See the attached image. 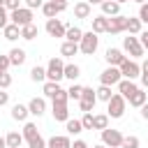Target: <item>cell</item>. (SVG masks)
Here are the masks:
<instances>
[{
  "label": "cell",
  "instance_id": "obj_1",
  "mask_svg": "<svg viewBox=\"0 0 148 148\" xmlns=\"http://www.w3.org/2000/svg\"><path fill=\"white\" fill-rule=\"evenodd\" d=\"M125 106H127V99H125L120 92H113V97L106 102V113H109V118H123Z\"/></svg>",
  "mask_w": 148,
  "mask_h": 148
},
{
  "label": "cell",
  "instance_id": "obj_2",
  "mask_svg": "<svg viewBox=\"0 0 148 148\" xmlns=\"http://www.w3.org/2000/svg\"><path fill=\"white\" fill-rule=\"evenodd\" d=\"M97 46H99V37H97V32H83V37H81V42H79V51L83 53V56H92L95 51H97Z\"/></svg>",
  "mask_w": 148,
  "mask_h": 148
},
{
  "label": "cell",
  "instance_id": "obj_3",
  "mask_svg": "<svg viewBox=\"0 0 148 148\" xmlns=\"http://www.w3.org/2000/svg\"><path fill=\"white\" fill-rule=\"evenodd\" d=\"M46 79L49 81H60L65 79V62L62 58H51L46 65Z\"/></svg>",
  "mask_w": 148,
  "mask_h": 148
},
{
  "label": "cell",
  "instance_id": "obj_4",
  "mask_svg": "<svg viewBox=\"0 0 148 148\" xmlns=\"http://www.w3.org/2000/svg\"><path fill=\"white\" fill-rule=\"evenodd\" d=\"M123 132L120 130H102V143L106 146V148H120L123 146Z\"/></svg>",
  "mask_w": 148,
  "mask_h": 148
},
{
  "label": "cell",
  "instance_id": "obj_5",
  "mask_svg": "<svg viewBox=\"0 0 148 148\" xmlns=\"http://www.w3.org/2000/svg\"><path fill=\"white\" fill-rule=\"evenodd\" d=\"M9 21L23 28V25H28V23H32V9H30V7H18V9H14V12H9Z\"/></svg>",
  "mask_w": 148,
  "mask_h": 148
},
{
  "label": "cell",
  "instance_id": "obj_6",
  "mask_svg": "<svg viewBox=\"0 0 148 148\" xmlns=\"http://www.w3.org/2000/svg\"><path fill=\"white\" fill-rule=\"evenodd\" d=\"M123 49H125L132 58H141V56H143V51H146V49L141 46V42H139V37H136V35L125 37V39H123Z\"/></svg>",
  "mask_w": 148,
  "mask_h": 148
},
{
  "label": "cell",
  "instance_id": "obj_7",
  "mask_svg": "<svg viewBox=\"0 0 148 148\" xmlns=\"http://www.w3.org/2000/svg\"><path fill=\"white\" fill-rule=\"evenodd\" d=\"M120 79H123L120 67H113V65H109V67L99 74V83H102V86H118Z\"/></svg>",
  "mask_w": 148,
  "mask_h": 148
},
{
  "label": "cell",
  "instance_id": "obj_8",
  "mask_svg": "<svg viewBox=\"0 0 148 148\" xmlns=\"http://www.w3.org/2000/svg\"><path fill=\"white\" fill-rule=\"evenodd\" d=\"M65 9H67V0H49L42 5V12L46 18H56V14H60Z\"/></svg>",
  "mask_w": 148,
  "mask_h": 148
},
{
  "label": "cell",
  "instance_id": "obj_9",
  "mask_svg": "<svg viewBox=\"0 0 148 148\" xmlns=\"http://www.w3.org/2000/svg\"><path fill=\"white\" fill-rule=\"evenodd\" d=\"M95 102H97V92H95L92 88H83V92H81V99H79V106H81V111H83V113H90V111L95 109Z\"/></svg>",
  "mask_w": 148,
  "mask_h": 148
},
{
  "label": "cell",
  "instance_id": "obj_10",
  "mask_svg": "<svg viewBox=\"0 0 148 148\" xmlns=\"http://www.w3.org/2000/svg\"><path fill=\"white\" fill-rule=\"evenodd\" d=\"M120 74H123V79H139L141 76V65L139 62H134V60H123V65H120Z\"/></svg>",
  "mask_w": 148,
  "mask_h": 148
},
{
  "label": "cell",
  "instance_id": "obj_11",
  "mask_svg": "<svg viewBox=\"0 0 148 148\" xmlns=\"http://www.w3.org/2000/svg\"><path fill=\"white\" fill-rule=\"evenodd\" d=\"M127 30V16H123V14H116V16H111L109 18V35H120V32H125Z\"/></svg>",
  "mask_w": 148,
  "mask_h": 148
},
{
  "label": "cell",
  "instance_id": "obj_12",
  "mask_svg": "<svg viewBox=\"0 0 148 148\" xmlns=\"http://www.w3.org/2000/svg\"><path fill=\"white\" fill-rule=\"evenodd\" d=\"M46 32H49L51 37H65L67 28H65V23L58 21V18H46Z\"/></svg>",
  "mask_w": 148,
  "mask_h": 148
},
{
  "label": "cell",
  "instance_id": "obj_13",
  "mask_svg": "<svg viewBox=\"0 0 148 148\" xmlns=\"http://www.w3.org/2000/svg\"><path fill=\"white\" fill-rule=\"evenodd\" d=\"M136 88H139V86H136L132 79H120V81H118V92H120L125 99H130V97L136 92Z\"/></svg>",
  "mask_w": 148,
  "mask_h": 148
},
{
  "label": "cell",
  "instance_id": "obj_14",
  "mask_svg": "<svg viewBox=\"0 0 148 148\" xmlns=\"http://www.w3.org/2000/svg\"><path fill=\"white\" fill-rule=\"evenodd\" d=\"M28 109H30V113L37 116V118L44 116V113H46V99H44V97H32V99L28 102Z\"/></svg>",
  "mask_w": 148,
  "mask_h": 148
},
{
  "label": "cell",
  "instance_id": "obj_15",
  "mask_svg": "<svg viewBox=\"0 0 148 148\" xmlns=\"http://www.w3.org/2000/svg\"><path fill=\"white\" fill-rule=\"evenodd\" d=\"M104 58H106V62H109V65H113V67H120V65H123V60H125V56H123V51H120V49H106Z\"/></svg>",
  "mask_w": 148,
  "mask_h": 148
},
{
  "label": "cell",
  "instance_id": "obj_16",
  "mask_svg": "<svg viewBox=\"0 0 148 148\" xmlns=\"http://www.w3.org/2000/svg\"><path fill=\"white\" fill-rule=\"evenodd\" d=\"M46 146H49V148H72V141H69V136H65V134H56V136H51V139L46 141Z\"/></svg>",
  "mask_w": 148,
  "mask_h": 148
},
{
  "label": "cell",
  "instance_id": "obj_17",
  "mask_svg": "<svg viewBox=\"0 0 148 148\" xmlns=\"http://www.w3.org/2000/svg\"><path fill=\"white\" fill-rule=\"evenodd\" d=\"M51 113H53V118H56V120H62V123H67V120H69L67 104H58V102H53V106H51Z\"/></svg>",
  "mask_w": 148,
  "mask_h": 148
},
{
  "label": "cell",
  "instance_id": "obj_18",
  "mask_svg": "<svg viewBox=\"0 0 148 148\" xmlns=\"http://www.w3.org/2000/svg\"><path fill=\"white\" fill-rule=\"evenodd\" d=\"M109 30V16L99 14V16H92V32H106Z\"/></svg>",
  "mask_w": 148,
  "mask_h": 148
},
{
  "label": "cell",
  "instance_id": "obj_19",
  "mask_svg": "<svg viewBox=\"0 0 148 148\" xmlns=\"http://www.w3.org/2000/svg\"><path fill=\"white\" fill-rule=\"evenodd\" d=\"M102 14H104V16H116V14H120V2H116V0H104V2H102Z\"/></svg>",
  "mask_w": 148,
  "mask_h": 148
},
{
  "label": "cell",
  "instance_id": "obj_20",
  "mask_svg": "<svg viewBox=\"0 0 148 148\" xmlns=\"http://www.w3.org/2000/svg\"><path fill=\"white\" fill-rule=\"evenodd\" d=\"M127 102H130V106H136V109H141V106L148 102V95L143 92V88H136V92H134V95H132Z\"/></svg>",
  "mask_w": 148,
  "mask_h": 148
},
{
  "label": "cell",
  "instance_id": "obj_21",
  "mask_svg": "<svg viewBox=\"0 0 148 148\" xmlns=\"http://www.w3.org/2000/svg\"><path fill=\"white\" fill-rule=\"evenodd\" d=\"M90 12H92L90 9V2H86V0L74 5V16L76 18H90Z\"/></svg>",
  "mask_w": 148,
  "mask_h": 148
},
{
  "label": "cell",
  "instance_id": "obj_22",
  "mask_svg": "<svg viewBox=\"0 0 148 148\" xmlns=\"http://www.w3.org/2000/svg\"><path fill=\"white\" fill-rule=\"evenodd\" d=\"M79 53V44L76 42H62V46H60V56H65V58H72V56H76Z\"/></svg>",
  "mask_w": 148,
  "mask_h": 148
},
{
  "label": "cell",
  "instance_id": "obj_23",
  "mask_svg": "<svg viewBox=\"0 0 148 148\" xmlns=\"http://www.w3.org/2000/svg\"><path fill=\"white\" fill-rule=\"evenodd\" d=\"M25 58H28V56H25L23 49H12V51H9V60H12L14 67H21V65L25 62Z\"/></svg>",
  "mask_w": 148,
  "mask_h": 148
},
{
  "label": "cell",
  "instance_id": "obj_24",
  "mask_svg": "<svg viewBox=\"0 0 148 148\" xmlns=\"http://www.w3.org/2000/svg\"><path fill=\"white\" fill-rule=\"evenodd\" d=\"M81 37H83V30H81L79 25H69L67 32H65V39H67V42H76V44H79Z\"/></svg>",
  "mask_w": 148,
  "mask_h": 148
},
{
  "label": "cell",
  "instance_id": "obj_25",
  "mask_svg": "<svg viewBox=\"0 0 148 148\" xmlns=\"http://www.w3.org/2000/svg\"><path fill=\"white\" fill-rule=\"evenodd\" d=\"M5 39H9V42H14V39H18L21 37V25H16V23H9L5 30Z\"/></svg>",
  "mask_w": 148,
  "mask_h": 148
},
{
  "label": "cell",
  "instance_id": "obj_26",
  "mask_svg": "<svg viewBox=\"0 0 148 148\" xmlns=\"http://www.w3.org/2000/svg\"><path fill=\"white\" fill-rule=\"evenodd\" d=\"M37 35H39V28H37L35 23H28V25H23V28H21V37H23V39H28V42H30V39H35Z\"/></svg>",
  "mask_w": 148,
  "mask_h": 148
},
{
  "label": "cell",
  "instance_id": "obj_27",
  "mask_svg": "<svg viewBox=\"0 0 148 148\" xmlns=\"http://www.w3.org/2000/svg\"><path fill=\"white\" fill-rule=\"evenodd\" d=\"M28 113H30V109L23 106V104H14V106H12V118H14V120H25Z\"/></svg>",
  "mask_w": 148,
  "mask_h": 148
},
{
  "label": "cell",
  "instance_id": "obj_28",
  "mask_svg": "<svg viewBox=\"0 0 148 148\" xmlns=\"http://www.w3.org/2000/svg\"><path fill=\"white\" fill-rule=\"evenodd\" d=\"M109 127V113H97L92 118V130H106Z\"/></svg>",
  "mask_w": 148,
  "mask_h": 148
},
{
  "label": "cell",
  "instance_id": "obj_29",
  "mask_svg": "<svg viewBox=\"0 0 148 148\" xmlns=\"http://www.w3.org/2000/svg\"><path fill=\"white\" fill-rule=\"evenodd\" d=\"M5 139H7V148H21V143H23V134H18V132H9Z\"/></svg>",
  "mask_w": 148,
  "mask_h": 148
},
{
  "label": "cell",
  "instance_id": "obj_30",
  "mask_svg": "<svg viewBox=\"0 0 148 148\" xmlns=\"http://www.w3.org/2000/svg\"><path fill=\"white\" fill-rule=\"evenodd\" d=\"M79 76H81V67H79V65H74V62H72V65H65V79L76 81Z\"/></svg>",
  "mask_w": 148,
  "mask_h": 148
},
{
  "label": "cell",
  "instance_id": "obj_31",
  "mask_svg": "<svg viewBox=\"0 0 148 148\" xmlns=\"http://www.w3.org/2000/svg\"><path fill=\"white\" fill-rule=\"evenodd\" d=\"M65 127H67V134H81V132H83V123L76 120V118H74V120L69 118V120L65 123Z\"/></svg>",
  "mask_w": 148,
  "mask_h": 148
},
{
  "label": "cell",
  "instance_id": "obj_32",
  "mask_svg": "<svg viewBox=\"0 0 148 148\" xmlns=\"http://www.w3.org/2000/svg\"><path fill=\"white\" fill-rule=\"evenodd\" d=\"M127 32H130V35H139V32H141V18L127 16Z\"/></svg>",
  "mask_w": 148,
  "mask_h": 148
},
{
  "label": "cell",
  "instance_id": "obj_33",
  "mask_svg": "<svg viewBox=\"0 0 148 148\" xmlns=\"http://www.w3.org/2000/svg\"><path fill=\"white\" fill-rule=\"evenodd\" d=\"M30 79L37 83V81H46V69L44 67H39V65H35L32 69H30Z\"/></svg>",
  "mask_w": 148,
  "mask_h": 148
},
{
  "label": "cell",
  "instance_id": "obj_34",
  "mask_svg": "<svg viewBox=\"0 0 148 148\" xmlns=\"http://www.w3.org/2000/svg\"><path fill=\"white\" fill-rule=\"evenodd\" d=\"M95 92H97V99H102V102H109V99L113 97V92H111V86H102V83H99V88H97Z\"/></svg>",
  "mask_w": 148,
  "mask_h": 148
},
{
  "label": "cell",
  "instance_id": "obj_35",
  "mask_svg": "<svg viewBox=\"0 0 148 148\" xmlns=\"http://www.w3.org/2000/svg\"><path fill=\"white\" fill-rule=\"evenodd\" d=\"M60 90V86H58V81H44V95L46 97H51L53 99V95Z\"/></svg>",
  "mask_w": 148,
  "mask_h": 148
},
{
  "label": "cell",
  "instance_id": "obj_36",
  "mask_svg": "<svg viewBox=\"0 0 148 148\" xmlns=\"http://www.w3.org/2000/svg\"><path fill=\"white\" fill-rule=\"evenodd\" d=\"M21 134H23V139L28 141V139H32V136H35V134H39V132H37V125H35V123H25Z\"/></svg>",
  "mask_w": 148,
  "mask_h": 148
},
{
  "label": "cell",
  "instance_id": "obj_37",
  "mask_svg": "<svg viewBox=\"0 0 148 148\" xmlns=\"http://www.w3.org/2000/svg\"><path fill=\"white\" fill-rule=\"evenodd\" d=\"M81 92H83V86H79V83H72V86L67 88L69 99H81Z\"/></svg>",
  "mask_w": 148,
  "mask_h": 148
},
{
  "label": "cell",
  "instance_id": "obj_38",
  "mask_svg": "<svg viewBox=\"0 0 148 148\" xmlns=\"http://www.w3.org/2000/svg\"><path fill=\"white\" fill-rule=\"evenodd\" d=\"M139 136H134V134H127L125 139H123V146L120 148H139Z\"/></svg>",
  "mask_w": 148,
  "mask_h": 148
},
{
  "label": "cell",
  "instance_id": "obj_39",
  "mask_svg": "<svg viewBox=\"0 0 148 148\" xmlns=\"http://www.w3.org/2000/svg\"><path fill=\"white\" fill-rule=\"evenodd\" d=\"M28 148H46V141L42 134H35L32 139H28Z\"/></svg>",
  "mask_w": 148,
  "mask_h": 148
},
{
  "label": "cell",
  "instance_id": "obj_40",
  "mask_svg": "<svg viewBox=\"0 0 148 148\" xmlns=\"http://www.w3.org/2000/svg\"><path fill=\"white\" fill-rule=\"evenodd\" d=\"M67 99H69V95H67L65 88H60V90L53 95V102H58V104H67Z\"/></svg>",
  "mask_w": 148,
  "mask_h": 148
},
{
  "label": "cell",
  "instance_id": "obj_41",
  "mask_svg": "<svg viewBox=\"0 0 148 148\" xmlns=\"http://www.w3.org/2000/svg\"><path fill=\"white\" fill-rule=\"evenodd\" d=\"M9 86H12V74H9V72H0V88L7 90Z\"/></svg>",
  "mask_w": 148,
  "mask_h": 148
},
{
  "label": "cell",
  "instance_id": "obj_42",
  "mask_svg": "<svg viewBox=\"0 0 148 148\" xmlns=\"http://www.w3.org/2000/svg\"><path fill=\"white\" fill-rule=\"evenodd\" d=\"M9 23H12V21H9V14H7V9H5V7H0V30H5Z\"/></svg>",
  "mask_w": 148,
  "mask_h": 148
},
{
  "label": "cell",
  "instance_id": "obj_43",
  "mask_svg": "<svg viewBox=\"0 0 148 148\" xmlns=\"http://www.w3.org/2000/svg\"><path fill=\"white\" fill-rule=\"evenodd\" d=\"M92 111L90 113H83V118H81V123H83V130H92Z\"/></svg>",
  "mask_w": 148,
  "mask_h": 148
},
{
  "label": "cell",
  "instance_id": "obj_44",
  "mask_svg": "<svg viewBox=\"0 0 148 148\" xmlns=\"http://www.w3.org/2000/svg\"><path fill=\"white\" fill-rule=\"evenodd\" d=\"M139 18H141V23H148V2H143L139 7Z\"/></svg>",
  "mask_w": 148,
  "mask_h": 148
},
{
  "label": "cell",
  "instance_id": "obj_45",
  "mask_svg": "<svg viewBox=\"0 0 148 148\" xmlns=\"http://www.w3.org/2000/svg\"><path fill=\"white\" fill-rule=\"evenodd\" d=\"M21 7V0H5V9L7 12H14V9H18Z\"/></svg>",
  "mask_w": 148,
  "mask_h": 148
},
{
  "label": "cell",
  "instance_id": "obj_46",
  "mask_svg": "<svg viewBox=\"0 0 148 148\" xmlns=\"http://www.w3.org/2000/svg\"><path fill=\"white\" fill-rule=\"evenodd\" d=\"M12 67V60H9V56H0V72H7Z\"/></svg>",
  "mask_w": 148,
  "mask_h": 148
},
{
  "label": "cell",
  "instance_id": "obj_47",
  "mask_svg": "<svg viewBox=\"0 0 148 148\" xmlns=\"http://www.w3.org/2000/svg\"><path fill=\"white\" fill-rule=\"evenodd\" d=\"M139 42H141V46L148 51V30H143V32H139Z\"/></svg>",
  "mask_w": 148,
  "mask_h": 148
},
{
  "label": "cell",
  "instance_id": "obj_48",
  "mask_svg": "<svg viewBox=\"0 0 148 148\" xmlns=\"http://www.w3.org/2000/svg\"><path fill=\"white\" fill-rule=\"evenodd\" d=\"M42 5H44V0H25V7H30V9H37Z\"/></svg>",
  "mask_w": 148,
  "mask_h": 148
},
{
  "label": "cell",
  "instance_id": "obj_49",
  "mask_svg": "<svg viewBox=\"0 0 148 148\" xmlns=\"http://www.w3.org/2000/svg\"><path fill=\"white\" fill-rule=\"evenodd\" d=\"M9 102V92H5V88H0V106H5Z\"/></svg>",
  "mask_w": 148,
  "mask_h": 148
},
{
  "label": "cell",
  "instance_id": "obj_50",
  "mask_svg": "<svg viewBox=\"0 0 148 148\" xmlns=\"http://www.w3.org/2000/svg\"><path fill=\"white\" fill-rule=\"evenodd\" d=\"M72 148H88V143H86V141H81V139H76V141L72 143Z\"/></svg>",
  "mask_w": 148,
  "mask_h": 148
},
{
  "label": "cell",
  "instance_id": "obj_51",
  "mask_svg": "<svg viewBox=\"0 0 148 148\" xmlns=\"http://www.w3.org/2000/svg\"><path fill=\"white\" fill-rule=\"evenodd\" d=\"M141 118H143V120H148V102L141 106Z\"/></svg>",
  "mask_w": 148,
  "mask_h": 148
},
{
  "label": "cell",
  "instance_id": "obj_52",
  "mask_svg": "<svg viewBox=\"0 0 148 148\" xmlns=\"http://www.w3.org/2000/svg\"><path fill=\"white\" fill-rule=\"evenodd\" d=\"M141 88H148V74H141Z\"/></svg>",
  "mask_w": 148,
  "mask_h": 148
},
{
  "label": "cell",
  "instance_id": "obj_53",
  "mask_svg": "<svg viewBox=\"0 0 148 148\" xmlns=\"http://www.w3.org/2000/svg\"><path fill=\"white\" fill-rule=\"evenodd\" d=\"M141 74H148V60H143V65H141Z\"/></svg>",
  "mask_w": 148,
  "mask_h": 148
},
{
  "label": "cell",
  "instance_id": "obj_54",
  "mask_svg": "<svg viewBox=\"0 0 148 148\" xmlns=\"http://www.w3.org/2000/svg\"><path fill=\"white\" fill-rule=\"evenodd\" d=\"M0 148H7V139L5 136H0Z\"/></svg>",
  "mask_w": 148,
  "mask_h": 148
},
{
  "label": "cell",
  "instance_id": "obj_55",
  "mask_svg": "<svg viewBox=\"0 0 148 148\" xmlns=\"http://www.w3.org/2000/svg\"><path fill=\"white\" fill-rule=\"evenodd\" d=\"M86 2H90V5H102V0H86Z\"/></svg>",
  "mask_w": 148,
  "mask_h": 148
},
{
  "label": "cell",
  "instance_id": "obj_56",
  "mask_svg": "<svg viewBox=\"0 0 148 148\" xmlns=\"http://www.w3.org/2000/svg\"><path fill=\"white\" fill-rule=\"evenodd\" d=\"M92 148H106V146H104V143H97V146H92Z\"/></svg>",
  "mask_w": 148,
  "mask_h": 148
},
{
  "label": "cell",
  "instance_id": "obj_57",
  "mask_svg": "<svg viewBox=\"0 0 148 148\" xmlns=\"http://www.w3.org/2000/svg\"><path fill=\"white\" fill-rule=\"evenodd\" d=\"M134 2H139V5H143V2H146V0H134Z\"/></svg>",
  "mask_w": 148,
  "mask_h": 148
},
{
  "label": "cell",
  "instance_id": "obj_58",
  "mask_svg": "<svg viewBox=\"0 0 148 148\" xmlns=\"http://www.w3.org/2000/svg\"><path fill=\"white\" fill-rule=\"evenodd\" d=\"M116 2H120V5H123V2H130V0H116Z\"/></svg>",
  "mask_w": 148,
  "mask_h": 148
},
{
  "label": "cell",
  "instance_id": "obj_59",
  "mask_svg": "<svg viewBox=\"0 0 148 148\" xmlns=\"http://www.w3.org/2000/svg\"><path fill=\"white\" fill-rule=\"evenodd\" d=\"M0 7H5V0H0Z\"/></svg>",
  "mask_w": 148,
  "mask_h": 148
},
{
  "label": "cell",
  "instance_id": "obj_60",
  "mask_svg": "<svg viewBox=\"0 0 148 148\" xmlns=\"http://www.w3.org/2000/svg\"><path fill=\"white\" fill-rule=\"evenodd\" d=\"M102 2H104V0H102Z\"/></svg>",
  "mask_w": 148,
  "mask_h": 148
},
{
  "label": "cell",
  "instance_id": "obj_61",
  "mask_svg": "<svg viewBox=\"0 0 148 148\" xmlns=\"http://www.w3.org/2000/svg\"><path fill=\"white\" fill-rule=\"evenodd\" d=\"M46 148H49V146H46Z\"/></svg>",
  "mask_w": 148,
  "mask_h": 148
}]
</instances>
